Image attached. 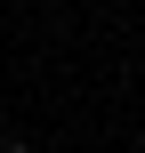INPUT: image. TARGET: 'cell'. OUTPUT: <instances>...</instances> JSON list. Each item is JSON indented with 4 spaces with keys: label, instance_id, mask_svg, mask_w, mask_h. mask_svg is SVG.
I'll return each mask as SVG.
<instances>
[]
</instances>
